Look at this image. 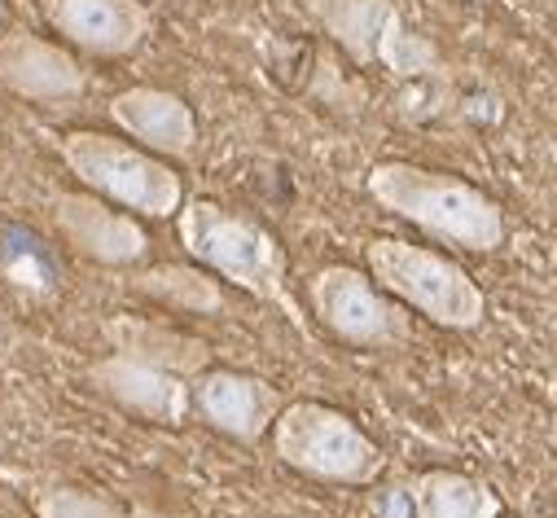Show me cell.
<instances>
[{
  "instance_id": "obj_1",
  "label": "cell",
  "mask_w": 557,
  "mask_h": 518,
  "mask_svg": "<svg viewBox=\"0 0 557 518\" xmlns=\"http://www.w3.org/2000/svg\"><path fill=\"white\" fill-rule=\"evenodd\" d=\"M364 185H369V198L377 207L395 211L399 220L417 224L426 237H435L444 246L487 255V250H500L505 237H509L505 207L492 194H483L479 185H470L453 172L386 159L369 172Z\"/></svg>"
},
{
  "instance_id": "obj_2",
  "label": "cell",
  "mask_w": 557,
  "mask_h": 518,
  "mask_svg": "<svg viewBox=\"0 0 557 518\" xmlns=\"http://www.w3.org/2000/svg\"><path fill=\"white\" fill-rule=\"evenodd\" d=\"M176 233L189 259H198L202 269H211L228 286L282 308L304 330L299 304L286 282V250L259 220L228 211L211 198H185V207L176 211Z\"/></svg>"
},
{
  "instance_id": "obj_3",
  "label": "cell",
  "mask_w": 557,
  "mask_h": 518,
  "mask_svg": "<svg viewBox=\"0 0 557 518\" xmlns=\"http://www.w3.org/2000/svg\"><path fill=\"white\" fill-rule=\"evenodd\" d=\"M369 278L395 295L404 308L422 312L431 325L444 330H479L487 317V295L457 259L417 246L404 237H373L364 246Z\"/></svg>"
},
{
  "instance_id": "obj_4",
  "label": "cell",
  "mask_w": 557,
  "mask_h": 518,
  "mask_svg": "<svg viewBox=\"0 0 557 518\" xmlns=\"http://www.w3.org/2000/svg\"><path fill=\"white\" fill-rule=\"evenodd\" d=\"M58 159L84 189L101 194L106 202H114L123 211L168 220L185 207V181L168 163H159L154 150H146V146L79 127V133L58 137Z\"/></svg>"
},
{
  "instance_id": "obj_5",
  "label": "cell",
  "mask_w": 557,
  "mask_h": 518,
  "mask_svg": "<svg viewBox=\"0 0 557 518\" xmlns=\"http://www.w3.org/2000/svg\"><path fill=\"white\" fill-rule=\"evenodd\" d=\"M272 453L308 479L343 488H369L386 470L382 444L364 435L356 418L321 400H290L282 409V418L272 422Z\"/></svg>"
},
{
  "instance_id": "obj_6",
  "label": "cell",
  "mask_w": 557,
  "mask_h": 518,
  "mask_svg": "<svg viewBox=\"0 0 557 518\" xmlns=\"http://www.w3.org/2000/svg\"><path fill=\"white\" fill-rule=\"evenodd\" d=\"M304 10L356 66H382L395 84L448 79L440 49L404 23L395 0H304Z\"/></svg>"
},
{
  "instance_id": "obj_7",
  "label": "cell",
  "mask_w": 557,
  "mask_h": 518,
  "mask_svg": "<svg viewBox=\"0 0 557 518\" xmlns=\"http://www.w3.org/2000/svg\"><path fill=\"white\" fill-rule=\"evenodd\" d=\"M308 304L317 321L364 351H395L412 338V321L395 295H386L369 273L351 264H325L308 282Z\"/></svg>"
},
{
  "instance_id": "obj_8",
  "label": "cell",
  "mask_w": 557,
  "mask_h": 518,
  "mask_svg": "<svg viewBox=\"0 0 557 518\" xmlns=\"http://www.w3.org/2000/svg\"><path fill=\"white\" fill-rule=\"evenodd\" d=\"M88 386L97 396L114 400L119 409L159 422V427H181L194 414V378L172 373L154 360L127 356V351H106L84 369Z\"/></svg>"
},
{
  "instance_id": "obj_9",
  "label": "cell",
  "mask_w": 557,
  "mask_h": 518,
  "mask_svg": "<svg viewBox=\"0 0 557 518\" xmlns=\"http://www.w3.org/2000/svg\"><path fill=\"white\" fill-rule=\"evenodd\" d=\"M282 409H286V400L268 378L224 369V365L220 369L211 365L194 378V414L211 431H220L237 444H259L272 431V422L282 418Z\"/></svg>"
},
{
  "instance_id": "obj_10",
  "label": "cell",
  "mask_w": 557,
  "mask_h": 518,
  "mask_svg": "<svg viewBox=\"0 0 557 518\" xmlns=\"http://www.w3.org/2000/svg\"><path fill=\"white\" fill-rule=\"evenodd\" d=\"M36 5L62 40L97 58H123L154 32V10L146 0H36Z\"/></svg>"
},
{
  "instance_id": "obj_11",
  "label": "cell",
  "mask_w": 557,
  "mask_h": 518,
  "mask_svg": "<svg viewBox=\"0 0 557 518\" xmlns=\"http://www.w3.org/2000/svg\"><path fill=\"white\" fill-rule=\"evenodd\" d=\"M53 224L79 255L97 259V264H110V269L141 264L150 255V233L141 229V220L114 211V202L106 198L53 194Z\"/></svg>"
},
{
  "instance_id": "obj_12",
  "label": "cell",
  "mask_w": 557,
  "mask_h": 518,
  "mask_svg": "<svg viewBox=\"0 0 557 518\" xmlns=\"http://www.w3.org/2000/svg\"><path fill=\"white\" fill-rule=\"evenodd\" d=\"M0 92L27 101H75L88 92V71L71 49L32 32H10L0 40Z\"/></svg>"
},
{
  "instance_id": "obj_13",
  "label": "cell",
  "mask_w": 557,
  "mask_h": 518,
  "mask_svg": "<svg viewBox=\"0 0 557 518\" xmlns=\"http://www.w3.org/2000/svg\"><path fill=\"white\" fill-rule=\"evenodd\" d=\"M110 119L119 133H127L132 141H141L154 155H194L198 146V114L185 97L168 92V88H150V84H136L110 97Z\"/></svg>"
},
{
  "instance_id": "obj_14",
  "label": "cell",
  "mask_w": 557,
  "mask_h": 518,
  "mask_svg": "<svg viewBox=\"0 0 557 518\" xmlns=\"http://www.w3.org/2000/svg\"><path fill=\"white\" fill-rule=\"evenodd\" d=\"M386 518H500V496L474 474L422 470L391 488Z\"/></svg>"
},
{
  "instance_id": "obj_15",
  "label": "cell",
  "mask_w": 557,
  "mask_h": 518,
  "mask_svg": "<svg viewBox=\"0 0 557 518\" xmlns=\"http://www.w3.org/2000/svg\"><path fill=\"white\" fill-rule=\"evenodd\" d=\"M106 338H110L114 351L154 360V365H163L172 373H185V378H198L202 369H211V347L202 338L168 330V325H150L141 317H114V321H106Z\"/></svg>"
},
{
  "instance_id": "obj_16",
  "label": "cell",
  "mask_w": 557,
  "mask_h": 518,
  "mask_svg": "<svg viewBox=\"0 0 557 518\" xmlns=\"http://www.w3.org/2000/svg\"><path fill=\"white\" fill-rule=\"evenodd\" d=\"M127 286L136 295L163 299L181 312H220L224 308V286L198 269H185V264H150L141 273H132Z\"/></svg>"
},
{
  "instance_id": "obj_17",
  "label": "cell",
  "mask_w": 557,
  "mask_h": 518,
  "mask_svg": "<svg viewBox=\"0 0 557 518\" xmlns=\"http://www.w3.org/2000/svg\"><path fill=\"white\" fill-rule=\"evenodd\" d=\"M0 282L23 291V295H36V299H49L58 291V264H53V255L23 224H5V229H0Z\"/></svg>"
},
{
  "instance_id": "obj_18",
  "label": "cell",
  "mask_w": 557,
  "mask_h": 518,
  "mask_svg": "<svg viewBox=\"0 0 557 518\" xmlns=\"http://www.w3.org/2000/svg\"><path fill=\"white\" fill-rule=\"evenodd\" d=\"M36 514L40 518H185V514H168V509H150V505H114L84 488H49L36 501Z\"/></svg>"
},
{
  "instance_id": "obj_19",
  "label": "cell",
  "mask_w": 557,
  "mask_h": 518,
  "mask_svg": "<svg viewBox=\"0 0 557 518\" xmlns=\"http://www.w3.org/2000/svg\"><path fill=\"white\" fill-rule=\"evenodd\" d=\"M0 18H5V0H0Z\"/></svg>"
},
{
  "instance_id": "obj_20",
  "label": "cell",
  "mask_w": 557,
  "mask_h": 518,
  "mask_svg": "<svg viewBox=\"0 0 557 518\" xmlns=\"http://www.w3.org/2000/svg\"><path fill=\"white\" fill-rule=\"evenodd\" d=\"M553 159H557V146H553Z\"/></svg>"
}]
</instances>
